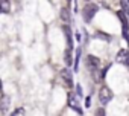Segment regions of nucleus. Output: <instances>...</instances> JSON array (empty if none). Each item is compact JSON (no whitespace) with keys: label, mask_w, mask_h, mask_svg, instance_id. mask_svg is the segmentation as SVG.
I'll return each instance as SVG.
<instances>
[{"label":"nucleus","mask_w":129,"mask_h":116,"mask_svg":"<svg viewBox=\"0 0 129 116\" xmlns=\"http://www.w3.org/2000/svg\"><path fill=\"white\" fill-rule=\"evenodd\" d=\"M97 11H99L97 5H94V3H85V6L82 9V17H84L85 23H90L94 18V15L97 14Z\"/></svg>","instance_id":"nucleus-1"},{"label":"nucleus","mask_w":129,"mask_h":116,"mask_svg":"<svg viewBox=\"0 0 129 116\" xmlns=\"http://www.w3.org/2000/svg\"><path fill=\"white\" fill-rule=\"evenodd\" d=\"M85 66H87V69L91 73H94L99 69V66H100V60H99L96 55H87L85 56Z\"/></svg>","instance_id":"nucleus-2"},{"label":"nucleus","mask_w":129,"mask_h":116,"mask_svg":"<svg viewBox=\"0 0 129 116\" xmlns=\"http://www.w3.org/2000/svg\"><path fill=\"white\" fill-rule=\"evenodd\" d=\"M112 90L109 89V87H106V86H103V87H100V90H99V101H100V104L102 105H106L111 99H112Z\"/></svg>","instance_id":"nucleus-3"},{"label":"nucleus","mask_w":129,"mask_h":116,"mask_svg":"<svg viewBox=\"0 0 129 116\" xmlns=\"http://www.w3.org/2000/svg\"><path fill=\"white\" fill-rule=\"evenodd\" d=\"M61 80H62V83L64 84H66L69 89H72L75 84H73V72L69 69V67H64L62 70H61Z\"/></svg>","instance_id":"nucleus-4"},{"label":"nucleus","mask_w":129,"mask_h":116,"mask_svg":"<svg viewBox=\"0 0 129 116\" xmlns=\"http://www.w3.org/2000/svg\"><path fill=\"white\" fill-rule=\"evenodd\" d=\"M69 105H70V108L75 110L78 114H82V113H84V110L81 108V105H79V102H78V96H75V93H69Z\"/></svg>","instance_id":"nucleus-5"},{"label":"nucleus","mask_w":129,"mask_h":116,"mask_svg":"<svg viewBox=\"0 0 129 116\" xmlns=\"http://www.w3.org/2000/svg\"><path fill=\"white\" fill-rule=\"evenodd\" d=\"M117 63L123 66H129V50L127 49H120L117 53Z\"/></svg>","instance_id":"nucleus-6"},{"label":"nucleus","mask_w":129,"mask_h":116,"mask_svg":"<svg viewBox=\"0 0 129 116\" xmlns=\"http://www.w3.org/2000/svg\"><path fill=\"white\" fill-rule=\"evenodd\" d=\"M62 32H64V35H66V40H67V46H69V49H72L73 50V37H72V28L69 26V25H62Z\"/></svg>","instance_id":"nucleus-7"},{"label":"nucleus","mask_w":129,"mask_h":116,"mask_svg":"<svg viewBox=\"0 0 129 116\" xmlns=\"http://www.w3.org/2000/svg\"><path fill=\"white\" fill-rule=\"evenodd\" d=\"M9 102H11V98L8 96V95H0V111L2 113H5V111H8L9 110Z\"/></svg>","instance_id":"nucleus-8"},{"label":"nucleus","mask_w":129,"mask_h":116,"mask_svg":"<svg viewBox=\"0 0 129 116\" xmlns=\"http://www.w3.org/2000/svg\"><path fill=\"white\" fill-rule=\"evenodd\" d=\"M59 17H61V20L64 22V23H69V22H72V15H70V9L69 8H66L64 6L62 9H61V12H59Z\"/></svg>","instance_id":"nucleus-9"},{"label":"nucleus","mask_w":129,"mask_h":116,"mask_svg":"<svg viewBox=\"0 0 129 116\" xmlns=\"http://www.w3.org/2000/svg\"><path fill=\"white\" fill-rule=\"evenodd\" d=\"M11 12V0H0V14Z\"/></svg>","instance_id":"nucleus-10"},{"label":"nucleus","mask_w":129,"mask_h":116,"mask_svg":"<svg viewBox=\"0 0 129 116\" xmlns=\"http://www.w3.org/2000/svg\"><path fill=\"white\" fill-rule=\"evenodd\" d=\"M64 63H66L69 67L73 66V55H72V49H69V47L64 50Z\"/></svg>","instance_id":"nucleus-11"},{"label":"nucleus","mask_w":129,"mask_h":116,"mask_svg":"<svg viewBox=\"0 0 129 116\" xmlns=\"http://www.w3.org/2000/svg\"><path fill=\"white\" fill-rule=\"evenodd\" d=\"M81 53H82V50H81V47H78V49H76V56H75V61H73L75 72H78V69H79V60H81Z\"/></svg>","instance_id":"nucleus-12"},{"label":"nucleus","mask_w":129,"mask_h":116,"mask_svg":"<svg viewBox=\"0 0 129 116\" xmlns=\"http://www.w3.org/2000/svg\"><path fill=\"white\" fill-rule=\"evenodd\" d=\"M94 37H96V38H102V40H106V41L109 40V35H106L105 32H97Z\"/></svg>","instance_id":"nucleus-13"},{"label":"nucleus","mask_w":129,"mask_h":116,"mask_svg":"<svg viewBox=\"0 0 129 116\" xmlns=\"http://www.w3.org/2000/svg\"><path fill=\"white\" fill-rule=\"evenodd\" d=\"M76 96H78V98H82V96H84V93H82V87H81L79 84L76 86Z\"/></svg>","instance_id":"nucleus-14"},{"label":"nucleus","mask_w":129,"mask_h":116,"mask_svg":"<svg viewBox=\"0 0 129 116\" xmlns=\"http://www.w3.org/2000/svg\"><path fill=\"white\" fill-rule=\"evenodd\" d=\"M109 67H111V64H108V66H106V67H105V69H103V70L100 72V78H102V80L105 78V75H106V72L109 70Z\"/></svg>","instance_id":"nucleus-15"},{"label":"nucleus","mask_w":129,"mask_h":116,"mask_svg":"<svg viewBox=\"0 0 129 116\" xmlns=\"http://www.w3.org/2000/svg\"><path fill=\"white\" fill-rule=\"evenodd\" d=\"M96 116H105V110H103L102 107H99V108L96 110Z\"/></svg>","instance_id":"nucleus-16"},{"label":"nucleus","mask_w":129,"mask_h":116,"mask_svg":"<svg viewBox=\"0 0 129 116\" xmlns=\"http://www.w3.org/2000/svg\"><path fill=\"white\" fill-rule=\"evenodd\" d=\"M90 104H91V96H87V99H85V107L88 108V107H90Z\"/></svg>","instance_id":"nucleus-17"},{"label":"nucleus","mask_w":129,"mask_h":116,"mask_svg":"<svg viewBox=\"0 0 129 116\" xmlns=\"http://www.w3.org/2000/svg\"><path fill=\"white\" fill-rule=\"evenodd\" d=\"M3 93V83H2V80H0V95Z\"/></svg>","instance_id":"nucleus-18"},{"label":"nucleus","mask_w":129,"mask_h":116,"mask_svg":"<svg viewBox=\"0 0 129 116\" xmlns=\"http://www.w3.org/2000/svg\"><path fill=\"white\" fill-rule=\"evenodd\" d=\"M67 2H69V3H70V2H72V0H67Z\"/></svg>","instance_id":"nucleus-19"},{"label":"nucleus","mask_w":129,"mask_h":116,"mask_svg":"<svg viewBox=\"0 0 129 116\" xmlns=\"http://www.w3.org/2000/svg\"><path fill=\"white\" fill-rule=\"evenodd\" d=\"M85 2H90V0H85Z\"/></svg>","instance_id":"nucleus-20"},{"label":"nucleus","mask_w":129,"mask_h":116,"mask_svg":"<svg viewBox=\"0 0 129 116\" xmlns=\"http://www.w3.org/2000/svg\"><path fill=\"white\" fill-rule=\"evenodd\" d=\"M127 3H129V0H127Z\"/></svg>","instance_id":"nucleus-21"}]
</instances>
